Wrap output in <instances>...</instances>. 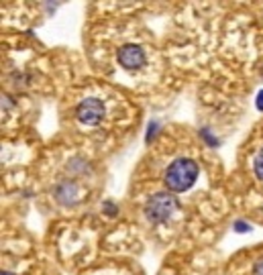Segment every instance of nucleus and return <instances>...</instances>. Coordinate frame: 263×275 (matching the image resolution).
Returning <instances> with one entry per match:
<instances>
[{
	"mask_svg": "<svg viewBox=\"0 0 263 275\" xmlns=\"http://www.w3.org/2000/svg\"><path fill=\"white\" fill-rule=\"evenodd\" d=\"M237 228H239V230H245V228H247V226H245V224H243V222H237Z\"/></svg>",
	"mask_w": 263,
	"mask_h": 275,
	"instance_id": "nucleus-8",
	"label": "nucleus"
},
{
	"mask_svg": "<svg viewBox=\"0 0 263 275\" xmlns=\"http://www.w3.org/2000/svg\"><path fill=\"white\" fill-rule=\"evenodd\" d=\"M198 178V165L196 161L182 157L175 159L173 163H169L167 172H165V185L169 192H186V189L192 187V183Z\"/></svg>",
	"mask_w": 263,
	"mask_h": 275,
	"instance_id": "nucleus-1",
	"label": "nucleus"
},
{
	"mask_svg": "<svg viewBox=\"0 0 263 275\" xmlns=\"http://www.w3.org/2000/svg\"><path fill=\"white\" fill-rule=\"evenodd\" d=\"M253 169H255V176L263 182V151H259L253 159Z\"/></svg>",
	"mask_w": 263,
	"mask_h": 275,
	"instance_id": "nucleus-5",
	"label": "nucleus"
},
{
	"mask_svg": "<svg viewBox=\"0 0 263 275\" xmlns=\"http://www.w3.org/2000/svg\"><path fill=\"white\" fill-rule=\"evenodd\" d=\"M2 275H14V273H10V271H2Z\"/></svg>",
	"mask_w": 263,
	"mask_h": 275,
	"instance_id": "nucleus-9",
	"label": "nucleus"
},
{
	"mask_svg": "<svg viewBox=\"0 0 263 275\" xmlns=\"http://www.w3.org/2000/svg\"><path fill=\"white\" fill-rule=\"evenodd\" d=\"M255 275H263V261L257 263V267H255Z\"/></svg>",
	"mask_w": 263,
	"mask_h": 275,
	"instance_id": "nucleus-6",
	"label": "nucleus"
},
{
	"mask_svg": "<svg viewBox=\"0 0 263 275\" xmlns=\"http://www.w3.org/2000/svg\"><path fill=\"white\" fill-rule=\"evenodd\" d=\"M178 208V200L169 192H157L153 194L145 204V216L149 222H165Z\"/></svg>",
	"mask_w": 263,
	"mask_h": 275,
	"instance_id": "nucleus-2",
	"label": "nucleus"
},
{
	"mask_svg": "<svg viewBox=\"0 0 263 275\" xmlns=\"http://www.w3.org/2000/svg\"><path fill=\"white\" fill-rule=\"evenodd\" d=\"M257 106L263 110V92H259V96H257Z\"/></svg>",
	"mask_w": 263,
	"mask_h": 275,
	"instance_id": "nucleus-7",
	"label": "nucleus"
},
{
	"mask_svg": "<svg viewBox=\"0 0 263 275\" xmlns=\"http://www.w3.org/2000/svg\"><path fill=\"white\" fill-rule=\"evenodd\" d=\"M76 114L84 124H98L104 116V104L98 98H86L84 102H80Z\"/></svg>",
	"mask_w": 263,
	"mask_h": 275,
	"instance_id": "nucleus-3",
	"label": "nucleus"
},
{
	"mask_svg": "<svg viewBox=\"0 0 263 275\" xmlns=\"http://www.w3.org/2000/svg\"><path fill=\"white\" fill-rule=\"evenodd\" d=\"M119 63L125 68V70H139L143 63H145V53L139 45H133V43H129V45H123L119 49Z\"/></svg>",
	"mask_w": 263,
	"mask_h": 275,
	"instance_id": "nucleus-4",
	"label": "nucleus"
}]
</instances>
